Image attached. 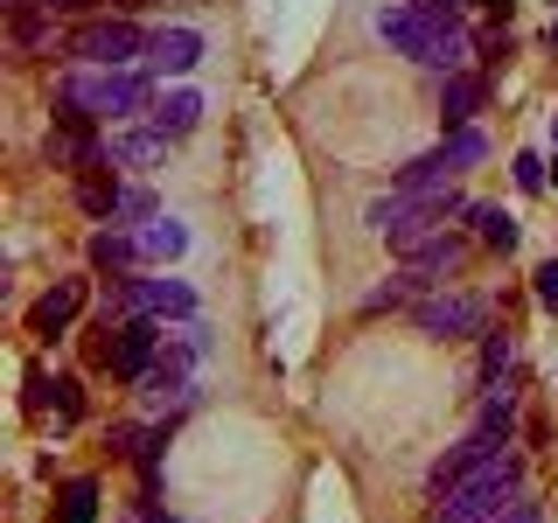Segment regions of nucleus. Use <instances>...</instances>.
<instances>
[{
	"mask_svg": "<svg viewBox=\"0 0 558 523\" xmlns=\"http://www.w3.org/2000/svg\"><path fill=\"white\" fill-rule=\"evenodd\" d=\"M371 28L398 49V57L440 70V77H453V70L468 63V49H475V42H468V28L453 22V14H433V8H418V0H391V8H377Z\"/></svg>",
	"mask_w": 558,
	"mask_h": 523,
	"instance_id": "obj_1",
	"label": "nucleus"
},
{
	"mask_svg": "<svg viewBox=\"0 0 558 523\" xmlns=\"http://www.w3.org/2000/svg\"><path fill=\"white\" fill-rule=\"evenodd\" d=\"M154 84L140 77V70H98V63H70L57 77V105L70 112L98 119V126H133L140 112H154Z\"/></svg>",
	"mask_w": 558,
	"mask_h": 523,
	"instance_id": "obj_2",
	"label": "nucleus"
},
{
	"mask_svg": "<svg viewBox=\"0 0 558 523\" xmlns=\"http://www.w3.org/2000/svg\"><path fill=\"white\" fill-rule=\"evenodd\" d=\"M468 209H475V203H468L453 182L418 188V196H398V188H391V196H377V203H371V223L384 231V244H391V252H405V258H412L418 244L440 238L453 217H468Z\"/></svg>",
	"mask_w": 558,
	"mask_h": 523,
	"instance_id": "obj_3",
	"label": "nucleus"
},
{
	"mask_svg": "<svg viewBox=\"0 0 558 523\" xmlns=\"http://www.w3.org/2000/svg\"><path fill=\"white\" fill-rule=\"evenodd\" d=\"M517 488H523V461L517 453H496L488 467H475L461 488H447V496L433 502V523H502L510 502H517Z\"/></svg>",
	"mask_w": 558,
	"mask_h": 523,
	"instance_id": "obj_4",
	"label": "nucleus"
},
{
	"mask_svg": "<svg viewBox=\"0 0 558 523\" xmlns=\"http://www.w3.org/2000/svg\"><path fill=\"white\" fill-rule=\"evenodd\" d=\"M147 35L154 28H140L133 14H98V22L63 35V57L70 63H98V70H126L133 57H147Z\"/></svg>",
	"mask_w": 558,
	"mask_h": 523,
	"instance_id": "obj_5",
	"label": "nucleus"
},
{
	"mask_svg": "<svg viewBox=\"0 0 558 523\" xmlns=\"http://www.w3.org/2000/svg\"><path fill=\"white\" fill-rule=\"evenodd\" d=\"M112 307H119V321L126 314H154V321H196V287L189 279H174V272H126V279H112Z\"/></svg>",
	"mask_w": 558,
	"mask_h": 523,
	"instance_id": "obj_6",
	"label": "nucleus"
},
{
	"mask_svg": "<svg viewBox=\"0 0 558 523\" xmlns=\"http://www.w3.org/2000/svg\"><path fill=\"white\" fill-rule=\"evenodd\" d=\"M412 321L433 342H468V336H488V301H475V293H433V301L412 307Z\"/></svg>",
	"mask_w": 558,
	"mask_h": 523,
	"instance_id": "obj_7",
	"label": "nucleus"
},
{
	"mask_svg": "<svg viewBox=\"0 0 558 523\" xmlns=\"http://www.w3.org/2000/svg\"><path fill=\"white\" fill-rule=\"evenodd\" d=\"M502 447H510V440H496V433H482V426H475V433H468V440H461V447H447V453H440V461H433V475H426V496H433V502H440V496H447V488H461L468 475H475V467H488V461H496V453H502Z\"/></svg>",
	"mask_w": 558,
	"mask_h": 523,
	"instance_id": "obj_8",
	"label": "nucleus"
},
{
	"mask_svg": "<svg viewBox=\"0 0 558 523\" xmlns=\"http://www.w3.org/2000/svg\"><path fill=\"white\" fill-rule=\"evenodd\" d=\"M84 258H92V272H105V279H126V272L147 266V258H140V231H126V223H98L92 244H84Z\"/></svg>",
	"mask_w": 558,
	"mask_h": 523,
	"instance_id": "obj_9",
	"label": "nucleus"
},
{
	"mask_svg": "<svg viewBox=\"0 0 558 523\" xmlns=\"http://www.w3.org/2000/svg\"><path fill=\"white\" fill-rule=\"evenodd\" d=\"M196 63H203V35L196 28L174 22V28H154L147 35V70H154V77H189Z\"/></svg>",
	"mask_w": 558,
	"mask_h": 523,
	"instance_id": "obj_10",
	"label": "nucleus"
},
{
	"mask_svg": "<svg viewBox=\"0 0 558 523\" xmlns=\"http://www.w3.org/2000/svg\"><path fill=\"white\" fill-rule=\"evenodd\" d=\"M77 314H84V279H57V287H49L43 301L28 307V336H35V342H57L63 328L77 321Z\"/></svg>",
	"mask_w": 558,
	"mask_h": 523,
	"instance_id": "obj_11",
	"label": "nucleus"
},
{
	"mask_svg": "<svg viewBox=\"0 0 558 523\" xmlns=\"http://www.w3.org/2000/svg\"><path fill=\"white\" fill-rule=\"evenodd\" d=\"M168 147H174V139L147 119V126H119L112 139H105V161H112V168H161Z\"/></svg>",
	"mask_w": 558,
	"mask_h": 523,
	"instance_id": "obj_12",
	"label": "nucleus"
},
{
	"mask_svg": "<svg viewBox=\"0 0 558 523\" xmlns=\"http://www.w3.org/2000/svg\"><path fill=\"white\" fill-rule=\"evenodd\" d=\"M482 98H488V77L482 70H453V77L440 84V126H475V112H482Z\"/></svg>",
	"mask_w": 558,
	"mask_h": 523,
	"instance_id": "obj_13",
	"label": "nucleus"
},
{
	"mask_svg": "<svg viewBox=\"0 0 558 523\" xmlns=\"http://www.w3.org/2000/svg\"><path fill=\"white\" fill-rule=\"evenodd\" d=\"M119 196H126V188H119V168H112V161H98V168L77 174V209H84V217L112 223V217H119Z\"/></svg>",
	"mask_w": 558,
	"mask_h": 523,
	"instance_id": "obj_14",
	"label": "nucleus"
},
{
	"mask_svg": "<svg viewBox=\"0 0 558 523\" xmlns=\"http://www.w3.org/2000/svg\"><path fill=\"white\" fill-rule=\"evenodd\" d=\"M154 126H161L168 139H189V133H196L203 126V92H189V84H174V92H161V98H154Z\"/></svg>",
	"mask_w": 558,
	"mask_h": 523,
	"instance_id": "obj_15",
	"label": "nucleus"
},
{
	"mask_svg": "<svg viewBox=\"0 0 558 523\" xmlns=\"http://www.w3.org/2000/svg\"><path fill=\"white\" fill-rule=\"evenodd\" d=\"M182 252H189V223L182 217H154L147 231H140V258H147V266H174Z\"/></svg>",
	"mask_w": 558,
	"mask_h": 523,
	"instance_id": "obj_16",
	"label": "nucleus"
},
{
	"mask_svg": "<svg viewBox=\"0 0 558 523\" xmlns=\"http://www.w3.org/2000/svg\"><path fill=\"white\" fill-rule=\"evenodd\" d=\"M440 182H453V161H447V147L418 154V161H405V168L391 174V188H398V196H418V188H440Z\"/></svg>",
	"mask_w": 558,
	"mask_h": 523,
	"instance_id": "obj_17",
	"label": "nucleus"
},
{
	"mask_svg": "<svg viewBox=\"0 0 558 523\" xmlns=\"http://www.w3.org/2000/svg\"><path fill=\"white\" fill-rule=\"evenodd\" d=\"M133 391H140V405H189V391H196V384H189V370H174V363H154Z\"/></svg>",
	"mask_w": 558,
	"mask_h": 523,
	"instance_id": "obj_18",
	"label": "nucleus"
},
{
	"mask_svg": "<svg viewBox=\"0 0 558 523\" xmlns=\"http://www.w3.org/2000/svg\"><path fill=\"white\" fill-rule=\"evenodd\" d=\"M49 523H98V482L77 475L57 488V510H49Z\"/></svg>",
	"mask_w": 558,
	"mask_h": 523,
	"instance_id": "obj_19",
	"label": "nucleus"
},
{
	"mask_svg": "<svg viewBox=\"0 0 558 523\" xmlns=\"http://www.w3.org/2000/svg\"><path fill=\"white\" fill-rule=\"evenodd\" d=\"M461 258H468V244L453 238V231H440V238H426V244H418V252L405 258V266L433 272V279H447V272H461Z\"/></svg>",
	"mask_w": 558,
	"mask_h": 523,
	"instance_id": "obj_20",
	"label": "nucleus"
},
{
	"mask_svg": "<svg viewBox=\"0 0 558 523\" xmlns=\"http://www.w3.org/2000/svg\"><path fill=\"white\" fill-rule=\"evenodd\" d=\"M475 238L488 244V252H517L523 223H517V217H510L502 203H475Z\"/></svg>",
	"mask_w": 558,
	"mask_h": 523,
	"instance_id": "obj_21",
	"label": "nucleus"
},
{
	"mask_svg": "<svg viewBox=\"0 0 558 523\" xmlns=\"http://www.w3.org/2000/svg\"><path fill=\"white\" fill-rule=\"evenodd\" d=\"M8 14H14V42H22V49H49V42H57V8L28 0V8H8Z\"/></svg>",
	"mask_w": 558,
	"mask_h": 523,
	"instance_id": "obj_22",
	"label": "nucleus"
},
{
	"mask_svg": "<svg viewBox=\"0 0 558 523\" xmlns=\"http://www.w3.org/2000/svg\"><path fill=\"white\" fill-rule=\"evenodd\" d=\"M475 426H482V433H496V440H510V433H517V391H510V384H502V391L488 384V398H482V418H475Z\"/></svg>",
	"mask_w": 558,
	"mask_h": 523,
	"instance_id": "obj_23",
	"label": "nucleus"
},
{
	"mask_svg": "<svg viewBox=\"0 0 558 523\" xmlns=\"http://www.w3.org/2000/svg\"><path fill=\"white\" fill-rule=\"evenodd\" d=\"M440 147H447V161H453V174H468V168H482V161H488V139H482L475 126H453V133L440 139Z\"/></svg>",
	"mask_w": 558,
	"mask_h": 523,
	"instance_id": "obj_24",
	"label": "nucleus"
},
{
	"mask_svg": "<svg viewBox=\"0 0 558 523\" xmlns=\"http://www.w3.org/2000/svg\"><path fill=\"white\" fill-rule=\"evenodd\" d=\"M154 217H168V209L154 203V188H126V196H119V217H112V223H126V231H147Z\"/></svg>",
	"mask_w": 558,
	"mask_h": 523,
	"instance_id": "obj_25",
	"label": "nucleus"
},
{
	"mask_svg": "<svg viewBox=\"0 0 558 523\" xmlns=\"http://www.w3.org/2000/svg\"><path fill=\"white\" fill-rule=\"evenodd\" d=\"M502 370H510V336L488 328V336H482V384H502Z\"/></svg>",
	"mask_w": 558,
	"mask_h": 523,
	"instance_id": "obj_26",
	"label": "nucleus"
},
{
	"mask_svg": "<svg viewBox=\"0 0 558 523\" xmlns=\"http://www.w3.org/2000/svg\"><path fill=\"white\" fill-rule=\"evenodd\" d=\"M510 168H517V188H523V196H537V188H545V182H551V168H545V161H537V154H517V161H510Z\"/></svg>",
	"mask_w": 558,
	"mask_h": 523,
	"instance_id": "obj_27",
	"label": "nucleus"
},
{
	"mask_svg": "<svg viewBox=\"0 0 558 523\" xmlns=\"http://www.w3.org/2000/svg\"><path fill=\"white\" fill-rule=\"evenodd\" d=\"M537 301L558 307V258H545V266H537Z\"/></svg>",
	"mask_w": 558,
	"mask_h": 523,
	"instance_id": "obj_28",
	"label": "nucleus"
},
{
	"mask_svg": "<svg viewBox=\"0 0 558 523\" xmlns=\"http://www.w3.org/2000/svg\"><path fill=\"white\" fill-rule=\"evenodd\" d=\"M8 8H28V0H8ZM43 8H57V14H63V8H92V0H43Z\"/></svg>",
	"mask_w": 558,
	"mask_h": 523,
	"instance_id": "obj_29",
	"label": "nucleus"
},
{
	"mask_svg": "<svg viewBox=\"0 0 558 523\" xmlns=\"http://www.w3.org/2000/svg\"><path fill=\"white\" fill-rule=\"evenodd\" d=\"M105 8H119V14H133V8H147V0H105Z\"/></svg>",
	"mask_w": 558,
	"mask_h": 523,
	"instance_id": "obj_30",
	"label": "nucleus"
},
{
	"mask_svg": "<svg viewBox=\"0 0 558 523\" xmlns=\"http://www.w3.org/2000/svg\"><path fill=\"white\" fill-rule=\"evenodd\" d=\"M482 8H496V14H510V8H517V0H482Z\"/></svg>",
	"mask_w": 558,
	"mask_h": 523,
	"instance_id": "obj_31",
	"label": "nucleus"
},
{
	"mask_svg": "<svg viewBox=\"0 0 558 523\" xmlns=\"http://www.w3.org/2000/svg\"><path fill=\"white\" fill-rule=\"evenodd\" d=\"M551 147H558V112H551Z\"/></svg>",
	"mask_w": 558,
	"mask_h": 523,
	"instance_id": "obj_32",
	"label": "nucleus"
},
{
	"mask_svg": "<svg viewBox=\"0 0 558 523\" xmlns=\"http://www.w3.org/2000/svg\"><path fill=\"white\" fill-rule=\"evenodd\" d=\"M551 49H558V22H551Z\"/></svg>",
	"mask_w": 558,
	"mask_h": 523,
	"instance_id": "obj_33",
	"label": "nucleus"
},
{
	"mask_svg": "<svg viewBox=\"0 0 558 523\" xmlns=\"http://www.w3.org/2000/svg\"><path fill=\"white\" fill-rule=\"evenodd\" d=\"M551 182H558V161H551Z\"/></svg>",
	"mask_w": 558,
	"mask_h": 523,
	"instance_id": "obj_34",
	"label": "nucleus"
}]
</instances>
